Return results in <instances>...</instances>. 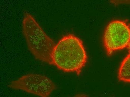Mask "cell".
I'll return each mask as SVG.
<instances>
[{"label":"cell","instance_id":"cell-3","mask_svg":"<svg viewBox=\"0 0 130 97\" xmlns=\"http://www.w3.org/2000/svg\"><path fill=\"white\" fill-rule=\"evenodd\" d=\"M103 40L108 56L117 50L130 48V24L124 20L111 21L105 30Z\"/></svg>","mask_w":130,"mask_h":97},{"label":"cell","instance_id":"cell-2","mask_svg":"<svg viewBox=\"0 0 130 97\" xmlns=\"http://www.w3.org/2000/svg\"><path fill=\"white\" fill-rule=\"evenodd\" d=\"M22 28L28 49L36 59L52 65V53L56 44L27 12L24 14Z\"/></svg>","mask_w":130,"mask_h":97},{"label":"cell","instance_id":"cell-6","mask_svg":"<svg viewBox=\"0 0 130 97\" xmlns=\"http://www.w3.org/2000/svg\"><path fill=\"white\" fill-rule=\"evenodd\" d=\"M112 2L116 5L121 4H130V0H112Z\"/></svg>","mask_w":130,"mask_h":97},{"label":"cell","instance_id":"cell-1","mask_svg":"<svg viewBox=\"0 0 130 97\" xmlns=\"http://www.w3.org/2000/svg\"><path fill=\"white\" fill-rule=\"evenodd\" d=\"M87 60L83 42L72 34L61 38L55 45L52 53V65L65 72H76L78 75Z\"/></svg>","mask_w":130,"mask_h":97},{"label":"cell","instance_id":"cell-4","mask_svg":"<svg viewBox=\"0 0 130 97\" xmlns=\"http://www.w3.org/2000/svg\"><path fill=\"white\" fill-rule=\"evenodd\" d=\"M11 89L21 90L40 96H49L56 89L51 80L45 75L31 74L12 81L8 86Z\"/></svg>","mask_w":130,"mask_h":97},{"label":"cell","instance_id":"cell-5","mask_svg":"<svg viewBox=\"0 0 130 97\" xmlns=\"http://www.w3.org/2000/svg\"><path fill=\"white\" fill-rule=\"evenodd\" d=\"M118 79L120 81L130 83V52L120 65Z\"/></svg>","mask_w":130,"mask_h":97}]
</instances>
